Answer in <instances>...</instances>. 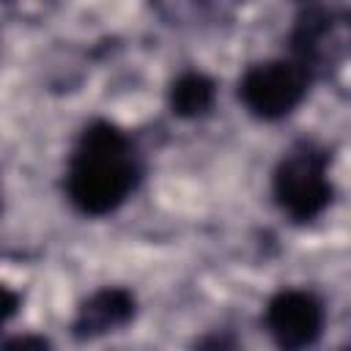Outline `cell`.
Listing matches in <instances>:
<instances>
[{"label":"cell","mask_w":351,"mask_h":351,"mask_svg":"<svg viewBox=\"0 0 351 351\" xmlns=\"http://www.w3.org/2000/svg\"><path fill=\"white\" fill-rule=\"evenodd\" d=\"M140 159L132 137L110 123H88L69 156L66 195L85 217H107L126 203L140 184Z\"/></svg>","instance_id":"6da1fadb"},{"label":"cell","mask_w":351,"mask_h":351,"mask_svg":"<svg viewBox=\"0 0 351 351\" xmlns=\"http://www.w3.org/2000/svg\"><path fill=\"white\" fill-rule=\"evenodd\" d=\"M271 195L280 211L293 222H313L321 217L335 195L329 154L310 140L296 143L274 167Z\"/></svg>","instance_id":"7a4b0ae2"},{"label":"cell","mask_w":351,"mask_h":351,"mask_svg":"<svg viewBox=\"0 0 351 351\" xmlns=\"http://www.w3.org/2000/svg\"><path fill=\"white\" fill-rule=\"evenodd\" d=\"M310 80L313 71L296 58L255 63L239 80V99L250 115L280 121L304 101Z\"/></svg>","instance_id":"3957f363"},{"label":"cell","mask_w":351,"mask_h":351,"mask_svg":"<svg viewBox=\"0 0 351 351\" xmlns=\"http://www.w3.org/2000/svg\"><path fill=\"white\" fill-rule=\"evenodd\" d=\"M263 324H266V332L271 335L274 346H280L285 351L310 348L324 335L326 307L313 291L282 288L266 302Z\"/></svg>","instance_id":"277c9868"},{"label":"cell","mask_w":351,"mask_h":351,"mask_svg":"<svg viewBox=\"0 0 351 351\" xmlns=\"http://www.w3.org/2000/svg\"><path fill=\"white\" fill-rule=\"evenodd\" d=\"M137 302L132 291L126 288H101L93 296L82 302L77 310V318L71 324V332L77 340H93L107 332H118L134 318Z\"/></svg>","instance_id":"5b68a950"},{"label":"cell","mask_w":351,"mask_h":351,"mask_svg":"<svg viewBox=\"0 0 351 351\" xmlns=\"http://www.w3.org/2000/svg\"><path fill=\"white\" fill-rule=\"evenodd\" d=\"M217 85L200 71H186L170 85V110L178 118H200L214 107Z\"/></svg>","instance_id":"8992f818"},{"label":"cell","mask_w":351,"mask_h":351,"mask_svg":"<svg viewBox=\"0 0 351 351\" xmlns=\"http://www.w3.org/2000/svg\"><path fill=\"white\" fill-rule=\"evenodd\" d=\"M16 310H19V293L0 282V329L16 315Z\"/></svg>","instance_id":"52a82bcc"},{"label":"cell","mask_w":351,"mask_h":351,"mask_svg":"<svg viewBox=\"0 0 351 351\" xmlns=\"http://www.w3.org/2000/svg\"><path fill=\"white\" fill-rule=\"evenodd\" d=\"M5 348H30V346H36V348H47L49 343L47 340H41V337H16V340H8V343H3Z\"/></svg>","instance_id":"ba28073f"}]
</instances>
